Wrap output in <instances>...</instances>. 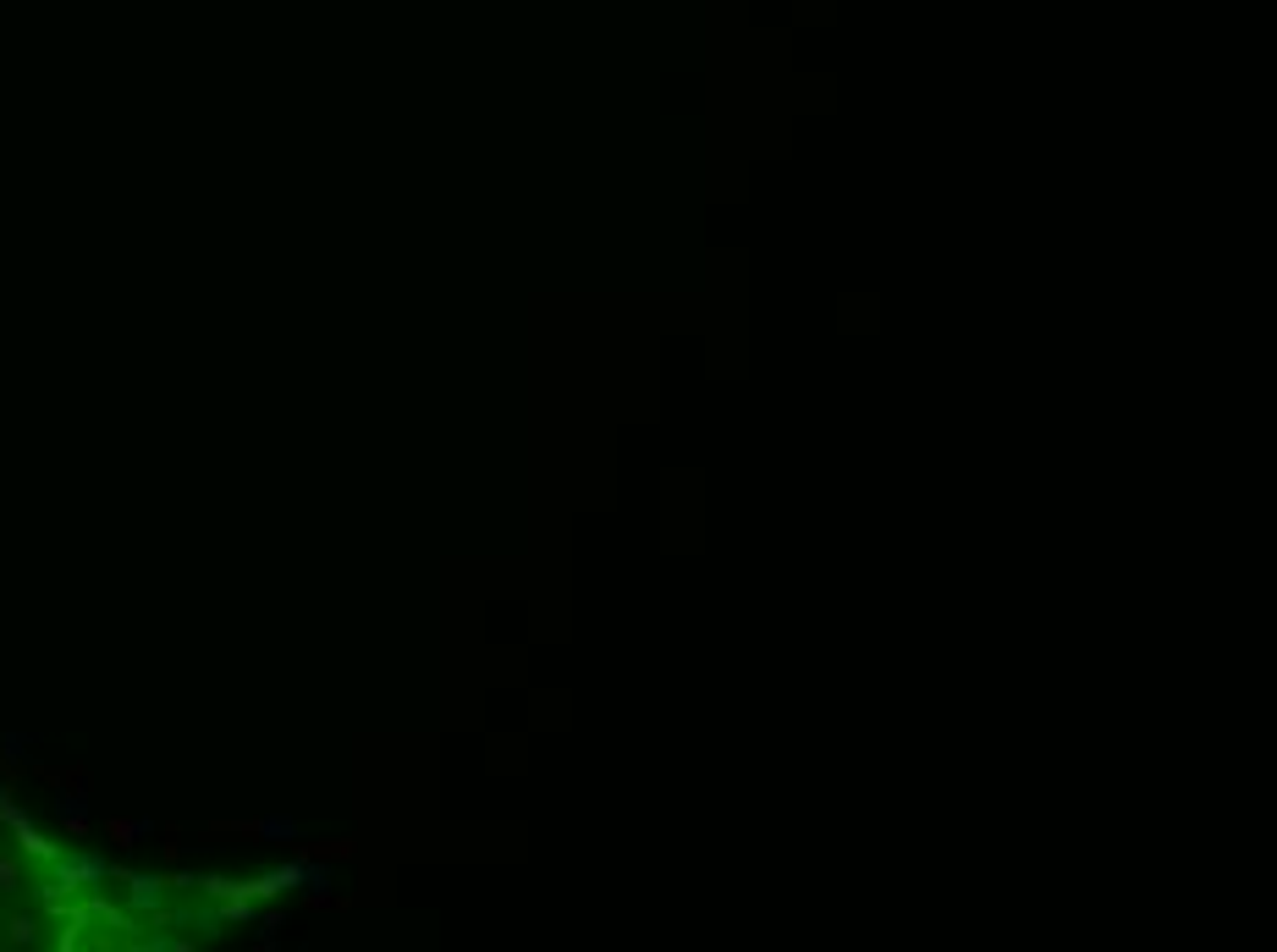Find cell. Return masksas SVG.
<instances>
[{"label":"cell","mask_w":1277,"mask_h":952,"mask_svg":"<svg viewBox=\"0 0 1277 952\" xmlns=\"http://www.w3.org/2000/svg\"><path fill=\"white\" fill-rule=\"evenodd\" d=\"M0 821L17 831L23 854H33V858H56V842H44V837H39V825L28 821V809H17V804H0Z\"/></svg>","instance_id":"cell-1"},{"label":"cell","mask_w":1277,"mask_h":952,"mask_svg":"<svg viewBox=\"0 0 1277 952\" xmlns=\"http://www.w3.org/2000/svg\"><path fill=\"white\" fill-rule=\"evenodd\" d=\"M56 815H61L66 831H89V798H83V793H61V798H56Z\"/></svg>","instance_id":"cell-2"},{"label":"cell","mask_w":1277,"mask_h":952,"mask_svg":"<svg viewBox=\"0 0 1277 952\" xmlns=\"http://www.w3.org/2000/svg\"><path fill=\"white\" fill-rule=\"evenodd\" d=\"M259 837H298L292 821H259Z\"/></svg>","instance_id":"cell-6"},{"label":"cell","mask_w":1277,"mask_h":952,"mask_svg":"<svg viewBox=\"0 0 1277 952\" xmlns=\"http://www.w3.org/2000/svg\"><path fill=\"white\" fill-rule=\"evenodd\" d=\"M160 887H165V881H155V876H132L128 881L132 909H160Z\"/></svg>","instance_id":"cell-3"},{"label":"cell","mask_w":1277,"mask_h":952,"mask_svg":"<svg viewBox=\"0 0 1277 952\" xmlns=\"http://www.w3.org/2000/svg\"><path fill=\"white\" fill-rule=\"evenodd\" d=\"M149 831H155L149 821H111V837H116L122 848H132V842H138V837H149Z\"/></svg>","instance_id":"cell-4"},{"label":"cell","mask_w":1277,"mask_h":952,"mask_svg":"<svg viewBox=\"0 0 1277 952\" xmlns=\"http://www.w3.org/2000/svg\"><path fill=\"white\" fill-rule=\"evenodd\" d=\"M0 892H17V864L0 854Z\"/></svg>","instance_id":"cell-7"},{"label":"cell","mask_w":1277,"mask_h":952,"mask_svg":"<svg viewBox=\"0 0 1277 952\" xmlns=\"http://www.w3.org/2000/svg\"><path fill=\"white\" fill-rule=\"evenodd\" d=\"M33 936H39V925L33 920H11V942H17V947H28Z\"/></svg>","instance_id":"cell-5"},{"label":"cell","mask_w":1277,"mask_h":952,"mask_svg":"<svg viewBox=\"0 0 1277 952\" xmlns=\"http://www.w3.org/2000/svg\"><path fill=\"white\" fill-rule=\"evenodd\" d=\"M6 798H11V788H6V776H0V804H6Z\"/></svg>","instance_id":"cell-8"}]
</instances>
